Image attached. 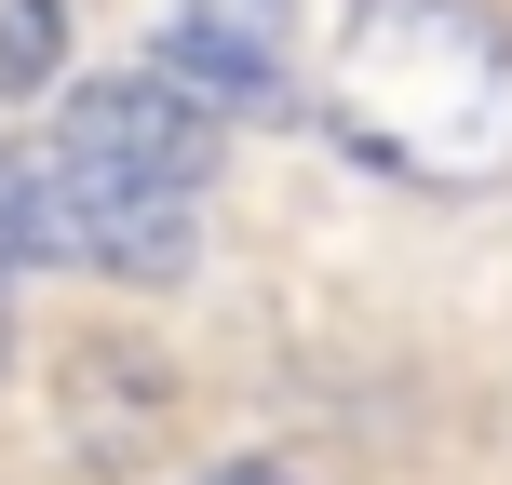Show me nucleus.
Listing matches in <instances>:
<instances>
[{"label": "nucleus", "instance_id": "nucleus-3", "mask_svg": "<svg viewBox=\"0 0 512 485\" xmlns=\"http://www.w3.org/2000/svg\"><path fill=\"white\" fill-rule=\"evenodd\" d=\"M54 243L122 270V283H176L189 243H203V216H189V176H122V162L54 149Z\"/></svg>", "mask_w": 512, "mask_h": 485}, {"label": "nucleus", "instance_id": "nucleus-1", "mask_svg": "<svg viewBox=\"0 0 512 485\" xmlns=\"http://www.w3.org/2000/svg\"><path fill=\"white\" fill-rule=\"evenodd\" d=\"M324 95L391 176L486 189L512 162V41L486 0H351Z\"/></svg>", "mask_w": 512, "mask_h": 485}, {"label": "nucleus", "instance_id": "nucleus-7", "mask_svg": "<svg viewBox=\"0 0 512 485\" xmlns=\"http://www.w3.org/2000/svg\"><path fill=\"white\" fill-rule=\"evenodd\" d=\"M176 27L243 41V54H283V41H297V0H176Z\"/></svg>", "mask_w": 512, "mask_h": 485}, {"label": "nucleus", "instance_id": "nucleus-8", "mask_svg": "<svg viewBox=\"0 0 512 485\" xmlns=\"http://www.w3.org/2000/svg\"><path fill=\"white\" fill-rule=\"evenodd\" d=\"M216 485H270V472H216Z\"/></svg>", "mask_w": 512, "mask_h": 485}, {"label": "nucleus", "instance_id": "nucleus-2", "mask_svg": "<svg viewBox=\"0 0 512 485\" xmlns=\"http://www.w3.org/2000/svg\"><path fill=\"white\" fill-rule=\"evenodd\" d=\"M176 432H189V391H176V364H162L149 337H68V351H54V445L95 485L162 472Z\"/></svg>", "mask_w": 512, "mask_h": 485}, {"label": "nucleus", "instance_id": "nucleus-6", "mask_svg": "<svg viewBox=\"0 0 512 485\" xmlns=\"http://www.w3.org/2000/svg\"><path fill=\"white\" fill-rule=\"evenodd\" d=\"M27 256H54V162L41 149H0V283H14Z\"/></svg>", "mask_w": 512, "mask_h": 485}, {"label": "nucleus", "instance_id": "nucleus-4", "mask_svg": "<svg viewBox=\"0 0 512 485\" xmlns=\"http://www.w3.org/2000/svg\"><path fill=\"white\" fill-rule=\"evenodd\" d=\"M68 149L81 162H122V176H189L203 189V108H176V81H95L68 95Z\"/></svg>", "mask_w": 512, "mask_h": 485}, {"label": "nucleus", "instance_id": "nucleus-5", "mask_svg": "<svg viewBox=\"0 0 512 485\" xmlns=\"http://www.w3.org/2000/svg\"><path fill=\"white\" fill-rule=\"evenodd\" d=\"M68 0H0V108H27L54 68H68Z\"/></svg>", "mask_w": 512, "mask_h": 485}]
</instances>
